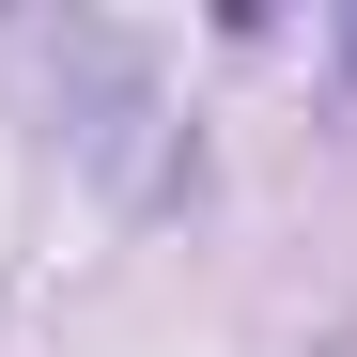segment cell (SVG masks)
Returning a JSON list of instances; mask_svg holds the SVG:
<instances>
[{
  "label": "cell",
  "instance_id": "obj_1",
  "mask_svg": "<svg viewBox=\"0 0 357 357\" xmlns=\"http://www.w3.org/2000/svg\"><path fill=\"white\" fill-rule=\"evenodd\" d=\"M342 63H357V0H342Z\"/></svg>",
  "mask_w": 357,
  "mask_h": 357
}]
</instances>
